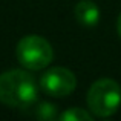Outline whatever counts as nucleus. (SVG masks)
<instances>
[{
    "instance_id": "nucleus-1",
    "label": "nucleus",
    "mask_w": 121,
    "mask_h": 121,
    "mask_svg": "<svg viewBox=\"0 0 121 121\" xmlns=\"http://www.w3.org/2000/svg\"><path fill=\"white\" fill-rule=\"evenodd\" d=\"M37 95L39 86L28 71L11 69L0 74V103L26 109L37 101Z\"/></svg>"
},
{
    "instance_id": "nucleus-2",
    "label": "nucleus",
    "mask_w": 121,
    "mask_h": 121,
    "mask_svg": "<svg viewBox=\"0 0 121 121\" xmlns=\"http://www.w3.org/2000/svg\"><path fill=\"white\" fill-rule=\"evenodd\" d=\"M87 106L100 118L112 117L121 106V87L112 78H100L87 92Z\"/></svg>"
},
{
    "instance_id": "nucleus-3",
    "label": "nucleus",
    "mask_w": 121,
    "mask_h": 121,
    "mask_svg": "<svg viewBox=\"0 0 121 121\" xmlns=\"http://www.w3.org/2000/svg\"><path fill=\"white\" fill-rule=\"evenodd\" d=\"M17 60L29 71H40L51 65L54 51L51 43L40 35H26L18 41L15 48Z\"/></svg>"
},
{
    "instance_id": "nucleus-4",
    "label": "nucleus",
    "mask_w": 121,
    "mask_h": 121,
    "mask_svg": "<svg viewBox=\"0 0 121 121\" xmlns=\"http://www.w3.org/2000/svg\"><path fill=\"white\" fill-rule=\"evenodd\" d=\"M40 87L51 97H68L77 87V77L66 68H51L41 75Z\"/></svg>"
},
{
    "instance_id": "nucleus-5",
    "label": "nucleus",
    "mask_w": 121,
    "mask_h": 121,
    "mask_svg": "<svg viewBox=\"0 0 121 121\" xmlns=\"http://www.w3.org/2000/svg\"><path fill=\"white\" fill-rule=\"evenodd\" d=\"M74 14L77 22L83 26H97L100 22V8L92 0H80L74 8Z\"/></svg>"
},
{
    "instance_id": "nucleus-6",
    "label": "nucleus",
    "mask_w": 121,
    "mask_h": 121,
    "mask_svg": "<svg viewBox=\"0 0 121 121\" xmlns=\"http://www.w3.org/2000/svg\"><path fill=\"white\" fill-rule=\"evenodd\" d=\"M58 118L61 121H91L94 117L80 107H71V109L65 110L61 115H58Z\"/></svg>"
},
{
    "instance_id": "nucleus-7",
    "label": "nucleus",
    "mask_w": 121,
    "mask_h": 121,
    "mask_svg": "<svg viewBox=\"0 0 121 121\" xmlns=\"http://www.w3.org/2000/svg\"><path fill=\"white\" fill-rule=\"evenodd\" d=\"M35 117L39 120H43V121L55 120L57 118V107L51 103H40L39 106H37Z\"/></svg>"
},
{
    "instance_id": "nucleus-8",
    "label": "nucleus",
    "mask_w": 121,
    "mask_h": 121,
    "mask_svg": "<svg viewBox=\"0 0 121 121\" xmlns=\"http://www.w3.org/2000/svg\"><path fill=\"white\" fill-rule=\"evenodd\" d=\"M117 29H118V34H120V37H121V14H120V17H118V22H117Z\"/></svg>"
}]
</instances>
